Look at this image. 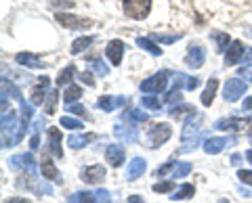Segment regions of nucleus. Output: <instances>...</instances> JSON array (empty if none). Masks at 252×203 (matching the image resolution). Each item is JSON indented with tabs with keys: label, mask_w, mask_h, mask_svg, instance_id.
<instances>
[{
	"label": "nucleus",
	"mask_w": 252,
	"mask_h": 203,
	"mask_svg": "<svg viewBox=\"0 0 252 203\" xmlns=\"http://www.w3.org/2000/svg\"><path fill=\"white\" fill-rule=\"evenodd\" d=\"M170 134H172L170 124H154V126L145 132V143L149 149H160L170 138Z\"/></svg>",
	"instance_id": "1"
},
{
	"label": "nucleus",
	"mask_w": 252,
	"mask_h": 203,
	"mask_svg": "<svg viewBox=\"0 0 252 203\" xmlns=\"http://www.w3.org/2000/svg\"><path fill=\"white\" fill-rule=\"evenodd\" d=\"M168 76L170 72H158L154 74L152 77H147V80L141 82V92H145V95H160V92L166 90V84H168Z\"/></svg>",
	"instance_id": "2"
},
{
	"label": "nucleus",
	"mask_w": 252,
	"mask_h": 203,
	"mask_svg": "<svg viewBox=\"0 0 252 203\" xmlns=\"http://www.w3.org/2000/svg\"><path fill=\"white\" fill-rule=\"evenodd\" d=\"M126 17L130 19H145L152 11V0H124L122 2Z\"/></svg>",
	"instance_id": "3"
},
{
	"label": "nucleus",
	"mask_w": 252,
	"mask_h": 203,
	"mask_svg": "<svg viewBox=\"0 0 252 203\" xmlns=\"http://www.w3.org/2000/svg\"><path fill=\"white\" fill-rule=\"evenodd\" d=\"M246 88H248V84H244L240 77H231V80H227L225 86H223V99L227 101V103H233V101L244 97Z\"/></svg>",
	"instance_id": "4"
},
{
	"label": "nucleus",
	"mask_w": 252,
	"mask_h": 203,
	"mask_svg": "<svg viewBox=\"0 0 252 203\" xmlns=\"http://www.w3.org/2000/svg\"><path fill=\"white\" fill-rule=\"evenodd\" d=\"M55 19L67 29H89V27H93L91 19H80V17H76V15H67V13H57Z\"/></svg>",
	"instance_id": "5"
},
{
	"label": "nucleus",
	"mask_w": 252,
	"mask_h": 203,
	"mask_svg": "<svg viewBox=\"0 0 252 203\" xmlns=\"http://www.w3.org/2000/svg\"><path fill=\"white\" fill-rule=\"evenodd\" d=\"M204 61H206V51H204V46L202 44H191L187 49V54H185V63L189 67H193V69H198L204 65Z\"/></svg>",
	"instance_id": "6"
},
{
	"label": "nucleus",
	"mask_w": 252,
	"mask_h": 203,
	"mask_svg": "<svg viewBox=\"0 0 252 203\" xmlns=\"http://www.w3.org/2000/svg\"><path fill=\"white\" fill-rule=\"evenodd\" d=\"M200 126H202V115L198 113H189V118L185 120V126H183V132H181V138L183 140H189V138H195L200 136Z\"/></svg>",
	"instance_id": "7"
},
{
	"label": "nucleus",
	"mask_w": 252,
	"mask_h": 203,
	"mask_svg": "<svg viewBox=\"0 0 252 203\" xmlns=\"http://www.w3.org/2000/svg\"><path fill=\"white\" fill-rule=\"evenodd\" d=\"M9 166L13 170H26V172H34L36 170V159L32 153H23V155H13L9 159Z\"/></svg>",
	"instance_id": "8"
},
{
	"label": "nucleus",
	"mask_w": 252,
	"mask_h": 203,
	"mask_svg": "<svg viewBox=\"0 0 252 203\" xmlns=\"http://www.w3.org/2000/svg\"><path fill=\"white\" fill-rule=\"evenodd\" d=\"M105 178V168L94 163V166H86L82 168V180L89 184H99Z\"/></svg>",
	"instance_id": "9"
},
{
	"label": "nucleus",
	"mask_w": 252,
	"mask_h": 203,
	"mask_svg": "<svg viewBox=\"0 0 252 203\" xmlns=\"http://www.w3.org/2000/svg\"><path fill=\"white\" fill-rule=\"evenodd\" d=\"M128 103V97H112V95H103V97H99L97 101V107L99 109H103L105 113H112L116 107H122Z\"/></svg>",
	"instance_id": "10"
},
{
	"label": "nucleus",
	"mask_w": 252,
	"mask_h": 203,
	"mask_svg": "<svg viewBox=\"0 0 252 203\" xmlns=\"http://www.w3.org/2000/svg\"><path fill=\"white\" fill-rule=\"evenodd\" d=\"M124 51H126V46H124L122 40H112V42L107 44L105 54H107V59L112 61V65H114V67H118V65L122 63V54H124Z\"/></svg>",
	"instance_id": "11"
},
{
	"label": "nucleus",
	"mask_w": 252,
	"mask_h": 203,
	"mask_svg": "<svg viewBox=\"0 0 252 203\" xmlns=\"http://www.w3.org/2000/svg\"><path fill=\"white\" fill-rule=\"evenodd\" d=\"M244 44L240 40H233L229 44V49H227V54H225V67H231L235 63H240L242 57H244Z\"/></svg>",
	"instance_id": "12"
},
{
	"label": "nucleus",
	"mask_w": 252,
	"mask_h": 203,
	"mask_svg": "<svg viewBox=\"0 0 252 203\" xmlns=\"http://www.w3.org/2000/svg\"><path fill=\"white\" fill-rule=\"evenodd\" d=\"M49 143H46V149H49L55 157H63V151H61V132H59V128H55V126H51L49 128Z\"/></svg>",
	"instance_id": "13"
},
{
	"label": "nucleus",
	"mask_w": 252,
	"mask_h": 203,
	"mask_svg": "<svg viewBox=\"0 0 252 203\" xmlns=\"http://www.w3.org/2000/svg\"><path fill=\"white\" fill-rule=\"evenodd\" d=\"M105 159L112 168H120L124 163V149L120 145H109L105 149Z\"/></svg>",
	"instance_id": "14"
},
{
	"label": "nucleus",
	"mask_w": 252,
	"mask_h": 203,
	"mask_svg": "<svg viewBox=\"0 0 252 203\" xmlns=\"http://www.w3.org/2000/svg\"><path fill=\"white\" fill-rule=\"evenodd\" d=\"M145 168H147V161L143 157H135L128 163V168H126V178L128 180H137V178L145 174Z\"/></svg>",
	"instance_id": "15"
},
{
	"label": "nucleus",
	"mask_w": 252,
	"mask_h": 203,
	"mask_svg": "<svg viewBox=\"0 0 252 203\" xmlns=\"http://www.w3.org/2000/svg\"><path fill=\"white\" fill-rule=\"evenodd\" d=\"M49 84H51V80L46 76L36 82L34 90H32V105H42L44 103V95H46V90H49Z\"/></svg>",
	"instance_id": "16"
},
{
	"label": "nucleus",
	"mask_w": 252,
	"mask_h": 203,
	"mask_svg": "<svg viewBox=\"0 0 252 203\" xmlns=\"http://www.w3.org/2000/svg\"><path fill=\"white\" fill-rule=\"evenodd\" d=\"M114 134L122 140V143L126 145H130V143H135L137 140V128H132L126 124V128H124V124H116L114 126Z\"/></svg>",
	"instance_id": "17"
},
{
	"label": "nucleus",
	"mask_w": 252,
	"mask_h": 203,
	"mask_svg": "<svg viewBox=\"0 0 252 203\" xmlns=\"http://www.w3.org/2000/svg\"><path fill=\"white\" fill-rule=\"evenodd\" d=\"M231 140L229 138H225V136H215V138H208V140H204V151L210 153V155H217L225 149L227 145H229Z\"/></svg>",
	"instance_id": "18"
},
{
	"label": "nucleus",
	"mask_w": 252,
	"mask_h": 203,
	"mask_svg": "<svg viewBox=\"0 0 252 203\" xmlns=\"http://www.w3.org/2000/svg\"><path fill=\"white\" fill-rule=\"evenodd\" d=\"M122 120H124V124H128V126L137 128L139 124H143V122L149 120V115L143 111V109H130V111H124Z\"/></svg>",
	"instance_id": "19"
},
{
	"label": "nucleus",
	"mask_w": 252,
	"mask_h": 203,
	"mask_svg": "<svg viewBox=\"0 0 252 203\" xmlns=\"http://www.w3.org/2000/svg\"><path fill=\"white\" fill-rule=\"evenodd\" d=\"M15 61H17L19 65L28 67V69H42V67H44L42 61L38 59L36 54H32V52H19L17 57H15Z\"/></svg>",
	"instance_id": "20"
},
{
	"label": "nucleus",
	"mask_w": 252,
	"mask_h": 203,
	"mask_svg": "<svg viewBox=\"0 0 252 203\" xmlns=\"http://www.w3.org/2000/svg\"><path fill=\"white\" fill-rule=\"evenodd\" d=\"M248 120H252V118H248ZM248 120H240V118H227V120H219L217 124H215V128L217 130H242L244 126L248 124Z\"/></svg>",
	"instance_id": "21"
},
{
	"label": "nucleus",
	"mask_w": 252,
	"mask_h": 203,
	"mask_svg": "<svg viewBox=\"0 0 252 203\" xmlns=\"http://www.w3.org/2000/svg\"><path fill=\"white\" fill-rule=\"evenodd\" d=\"M217 88H219V80H217V77H210L208 84H206V90H204V92H202V97H200V101H202V105H204V107H210V103L215 101V97H217Z\"/></svg>",
	"instance_id": "22"
},
{
	"label": "nucleus",
	"mask_w": 252,
	"mask_h": 203,
	"mask_svg": "<svg viewBox=\"0 0 252 203\" xmlns=\"http://www.w3.org/2000/svg\"><path fill=\"white\" fill-rule=\"evenodd\" d=\"M94 140V134H72L67 138V145L72 147V149H82V147L91 145Z\"/></svg>",
	"instance_id": "23"
},
{
	"label": "nucleus",
	"mask_w": 252,
	"mask_h": 203,
	"mask_svg": "<svg viewBox=\"0 0 252 203\" xmlns=\"http://www.w3.org/2000/svg\"><path fill=\"white\" fill-rule=\"evenodd\" d=\"M42 178H46V180H61L59 170L55 168V163L49 157L42 159Z\"/></svg>",
	"instance_id": "24"
},
{
	"label": "nucleus",
	"mask_w": 252,
	"mask_h": 203,
	"mask_svg": "<svg viewBox=\"0 0 252 203\" xmlns=\"http://www.w3.org/2000/svg\"><path fill=\"white\" fill-rule=\"evenodd\" d=\"M137 46H141V49L147 51V52H152L154 57H160V54H162V49L152 40V38H143V36L137 38Z\"/></svg>",
	"instance_id": "25"
},
{
	"label": "nucleus",
	"mask_w": 252,
	"mask_h": 203,
	"mask_svg": "<svg viewBox=\"0 0 252 203\" xmlns=\"http://www.w3.org/2000/svg\"><path fill=\"white\" fill-rule=\"evenodd\" d=\"M94 42V36H80V38H76V40L72 42V54H78V52H82V51H86L89 46Z\"/></svg>",
	"instance_id": "26"
},
{
	"label": "nucleus",
	"mask_w": 252,
	"mask_h": 203,
	"mask_svg": "<svg viewBox=\"0 0 252 203\" xmlns=\"http://www.w3.org/2000/svg\"><path fill=\"white\" fill-rule=\"evenodd\" d=\"M69 203H97V195L91 191H80L69 197Z\"/></svg>",
	"instance_id": "27"
},
{
	"label": "nucleus",
	"mask_w": 252,
	"mask_h": 203,
	"mask_svg": "<svg viewBox=\"0 0 252 203\" xmlns=\"http://www.w3.org/2000/svg\"><path fill=\"white\" fill-rule=\"evenodd\" d=\"M74 74H76V69L74 65H67L63 72L57 76V86H67V84H74Z\"/></svg>",
	"instance_id": "28"
},
{
	"label": "nucleus",
	"mask_w": 252,
	"mask_h": 203,
	"mask_svg": "<svg viewBox=\"0 0 252 203\" xmlns=\"http://www.w3.org/2000/svg\"><path fill=\"white\" fill-rule=\"evenodd\" d=\"M80 97H82V88H80V86L69 84V88L65 90V95H63V101H65V105H69V103H74V101H78Z\"/></svg>",
	"instance_id": "29"
},
{
	"label": "nucleus",
	"mask_w": 252,
	"mask_h": 203,
	"mask_svg": "<svg viewBox=\"0 0 252 203\" xmlns=\"http://www.w3.org/2000/svg\"><path fill=\"white\" fill-rule=\"evenodd\" d=\"M191 163H187V161H177V166L175 170H172V176L175 178H185L187 174H191Z\"/></svg>",
	"instance_id": "30"
},
{
	"label": "nucleus",
	"mask_w": 252,
	"mask_h": 203,
	"mask_svg": "<svg viewBox=\"0 0 252 203\" xmlns=\"http://www.w3.org/2000/svg\"><path fill=\"white\" fill-rule=\"evenodd\" d=\"M193 184H181V189L172 195V201H181V199H187V197H193Z\"/></svg>",
	"instance_id": "31"
},
{
	"label": "nucleus",
	"mask_w": 252,
	"mask_h": 203,
	"mask_svg": "<svg viewBox=\"0 0 252 203\" xmlns=\"http://www.w3.org/2000/svg\"><path fill=\"white\" fill-rule=\"evenodd\" d=\"M141 107H145V109H152V111H160L162 109V101L158 99V97H143L141 99Z\"/></svg>",
	"instance_id": "32"
},
{
	"label": "nucleus",
	"mask_w": 252,
	"mask_h": 203,
	"mask_svg": "<svg viewBox=\"0 0 252 203\" xmlns=\"http://www.w3.org/2000/svg\"><path fill=\"white\" fill-rule=\"evenodd\" d=\"M195 109L191 105H185V103H177V107H170L168 109V113H170V118H181L183 113H193Z\"/></svg>",
	"instance_id": "33"
},
{
	"label": "nucleus",
	"mask_w": 252,
	"mask_h": 203,
	"mask_svg": "<svg viewBox=\"0 0 252 203\" xmlns=\"http://www.w3.org/2000/svg\"><path fill=\"white\" fill-rule=\"evenodd\" d=\"M212 38H215V42H217V51H219V52H225V51H227V46L231 44V42H229V34H220V32H217V34H212Z\"/></svg>",
	"instance_id": "34"
},
{
	"label": "nucleus",
	"mask_w": 252,
	"mask_h": 203,
	"mask_svg": "<svg viewBox=\"0 0 252 203\" xmlns=\"http://www.w3.org/2000/svg\"><path fill=\"white\" fill-rule=\"evenodd\" d=\"M57 101H59V90H53L49 97H46V107H44V111L53 115L55 113V105H57Z\"/></svg>",
	"instance_id": "35"
},
{
	"label": "nucleus",
	"mask_w": 252,
	"mask_h": 203,
	"mask_svg": "<svg viewBox=\"0 0 252 203\" xmlns=\"http://www.w3.org/2000/svg\"><path fill=\"white\" fill-rule=\"evenodd\" d=\"M61 126L63 128H67V130H82V126L84 124L80 122V120H76V118H61Z\"/></svg>",
	"instance_id": "36"
},
{
	"label": "nucleus",
	"mask_w": 252,
	"mask_h": 203,
	"mask_svg": "<svg viewBox=\"0 0 252 203\" xmlns=\"http://www.w3.org/2000/svg\"><path fill=\"white\" fill-rule=\"evenodd\" d=\"M152 40H158V42H162V44H172V42H177L181 40V34H172V36H162V34H152L149 36Z\"/></svg>",
	"instance_id": "37"
},
{
	"label": "nucleus",
	"mask_w": 252,
	"mask_h": 203,
	"mask_svg": "<svg viewBox=\"0 0 252 203\" xmlns=\"http://www.w3.org/2000/svg\"><path fill=\"white\" fill-rule=\"evenodd\" d=\"M93 69H94V74H97L99 77H105V76H107V72H109L107 65H105L101 59H93Z\"/></svg>",
	"instance_id": "38"
},
{
	"label": "nucleus",
	"mask_w": 252,
	"mask_h": 203,
	"mask_svg": "<svg viewBox=\"0 0 252 203\" xmlns=\"http://www.w3.org/2000/svg\"><path fill=\"white\" fill-rule=\"evenodd\" d=\"M238 76H240V77H244V82L252 84V63H246V65H242V67L238 69Z\"/></svg>",
	"instance_id": "39"
},
{
	"label": "nucleus",
	"mask_w": 252,
	"mask_h": 203,
	"mask_svg": "<svg viewBox=\"0 0 252 203\" xmlns=\"http://www.w3.org/2000/svg\"><path fill=\"white\" fill-rule=\"evenodd\" d=\"M200 136H195V138H189V140H185V145L183 147H181V149H179V153H189V151H193L195 149V147H198L200 145Z\"/></svg>",
	"instance_id": "40"
},
{
	"label": "nucleus",
	"mask_w": 252,
	"mask_h": 203,
	"mask_svg": "<svg viewBox=\"0 0 252 203\" xmlns=\"http://www.w3.org/2000/svg\"><path fill=\"white\" fill-rule=\"evenodd\" d=\"M164 101H166V103H172V105H175V103H181V101H183V99H181V88H172L170 92H166Z\"/></svg>",
	"instance_id": "41"
},
{
	"label": "nucleus",
	"mask_w": 252,
	"mask_h": 203,
	"mask_svg": "<svg viewBox=\"0 0 252 203\" xmlns=\"http://www.w3.org/2000/svg\"><path fill=\"white\" fill-rule=\"evenodd\" d=\"M177 184H172L170 180H164V182H158L154 184V193H170L172 189H175Z\"/></svg>",
	"instance_id": "42"
},
{
	"label": "nucleus",
	"mask_w": 252,
	"mask_h": 203,
	"mask_svg": "<svg viewBox=\"0 0 252 203\" xmlns=\"http://www.w3.org/2000/svg\"><path fill=\"white\" fill-rule=\"evenodd\" d=\"M238 178L244 184L252 186V170H238Z\"/></svg>",
	"instance_id": "43"
},
{
	"label": "nucleus",
	"mask_w": 252,
	"mask_h": 203,
	"mask_svg": "<svg viewBox=\"0 0 252 203\" xmlns=\"http://www.w3.org/2000/svg\"><path fill=\"white\" fill-rule=\"evenodd\" d=\"M67 111L69 113H76V115H86V109L80 103H69L67 105Z\"/></svg>",
	"instance_id": "44"
},
{
	"label": "nucleus",
	"mask_w": 252,
	"mask_h": 203,
	"mask_svg": "<svg viewBox=\"0 0 252 203\" xmlns=\"http://www.w3.org/2000/svg\"><path fill=\"white\" fill-rule=\"evenodd\" d=\"M175 166H177L175 161H170V163H164V166H160V168H158V172H156V174H158V176H166L168 172H172V170H175Z\"/></svg>",
	"instance_id": "45"
},
{
	"label": "nucleus",
	"mask_w": 252,
	"mask_h": 203,
	"mask_svg": "<svg viewBox=\"0 0 252 203\" xmlns=\"http://www.w3.org/2000/svg\"><path fill=\"white\" fill-rule=\"evenodd\" d=\"M94 195H97V203H109V199H112L105 189H97V191H94Z\"/></svg>",
	"instance_id": "46"
},
{
	"label": "nucleus",
	"mask_w": 252,
	"mask_h": 203,
	"mask_svg": "<svg viewBox=\"0 0 252 203\" xmlns=\"http://www.w3.org/2000/svg\"><path fill=\"white\" fill-rule=\"evenodd\" d=\"M78 77H80V82L89 84V86H94V77H93V74H91V72H82Z\"/></svg>",
	"instance_id": "47"
},
{
	"label": "nucleus",
	"mask_w": 252,
	"mask_h": 203,
	"mask_svg": "<svg viewBox=\"0 0 252 203\" xmlns=\"http://www.w3.org/2000/svg\"><path fill=\"white\" fill-rule=\"evenodd\" d=\"M198 84H200V80H198V77H187L185 90H195V88H198Z\"/></svg>",
	"instance_id": "48"
},
{
	"label": "nucleus",
	"mask_w": 252,
	"mask_h": 203,
	"mask_svg": "<svg viewBox=\"0 0 252 203\" xmlns=\"http://www.w3.org/2000/svg\"><path fill=\"white\" fill-rule=\"evenodd\" d=\"M53 6H57V9H59V6H65V9H72V6H74V0H59V2H53Z\"/></svg>",
	"instance_id": "49"
},
{
	"label": "nucleus",
	"mask_w": 252,
	"mask_h": 203,
	"mask_svg": "<svg viewBox=\"0 0 252 203\" xmlns=\"http://www.w3.org/2000/svg\"><path fill=\"white\" fill-rule=\"evenodd\" d=\"M128 203H145V199L141 195H130L128 197Z\"/></svg>",
	"instance_id": "50"
},
{
	"label": "nucleus",
	"mask_w": 252,
	"mask_h": 203,
	"mask_svg": "<svg viewBox=\"0 0 252 203\" xmlns=\"http://www.w3.org/2000/svg\"><path fill=\"white\" fill-rule=\"evenodd\" d=\"M244 111H250V109H252V97H246V101H244Z\"/></svg>",
	"instance_id": "51"
},
{
	"label": "nucleus",
	"mask_w": 252,
	"mask_h": 203,
	"mask_svg": "<svg viewBox=\"0 0 252 203\" xmlns=\"http://www.w3.org/2000/svg\"><path fill=\"white\" fill-rule=\"evenodd\" d=\"M242 61H244V63H248V61H252V49H246V52H244Z\"/></svg>",
	"instance_id": "52"
},
{
	"label": "nucleus",
	"mask_w": 252,
	"mask_h": 203,
	"mask_svg": "<svg viewBox=\"0 0 252 203\" xmlns=\"http://www.w3.org/2000/svg\"><path fill=\"white\" fill-rule=\"evenodd\" d=\"M4 203H30L26 199H17V197H11V199H4Z\"/></svg>",
	"instance_id": "53"
},
{
	"label": "nucleus",
	"mask_w": 252,
	"mask_h": 203,
	"mask_svg": "<svg viewBox=\"0 0 252 203\" xmlns=\"http://www.w3.org/2000/svg\"><path fill=\"white\" fill-rule=\"evenodd\" d=\"M240 161H242V157H240V155H233V157H231V163H233V166H238Z\"/></svg>",
	"instance_id": "54"
},
{
	"label": "nucleus",
	"mask_w": 252,
	"mask_h": 203,
	"mask_svg": "<svg viewBox=\"0 0 252 203\" xmlns=\"http://www.w3.org/2000/svg\"><path fill=\"white\" fill-rule=\"evenodd\" d=\"M246 159L252 163V151H248V153H246Z\"/></svg>",
	"instance_id": "55"
},
{
	"label": "nucleus",
	"mask_w": 252,
	"mask_h": 203,
	"mask_svg": "<svg viewBox=\"0 0 252 203\" xmlns=\"http://www.w3.org/2000/svg\"><path fill=\"white\" fill-rule=\"evenodd\" d=\"M250 143H252V132H250Z\"/></svg>",
	"instance_id": "56"
}]
</instances>
